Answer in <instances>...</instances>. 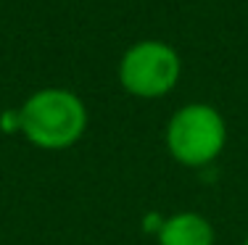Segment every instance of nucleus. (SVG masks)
I'll use <instances>...</instances> for the list:
<instances>
[{"label":"nucleus","instance_id":"nucleus-1","mask_svg":"<svg viewBox=\"0 0 248 245\" xmlns=\"http://www.w3.org/2000/svg\"><path fill=\"white\" fill-rule=\"evenodd\" d=\"M87 130V106L74 90L43 87L21 103L19 132L40 150L74 148Z\"/></svg>","mask_w":248,"mask_h":245},{"label":"nucleus","instance_id":"nucleus-2","mask_svg":"<svg viewBox=\"0 0 248 245\" xmlns=\"http://www.w3.org/2000/svg\"><path fill=\"white\" fill-rule=\"evenodd\" d=\"M164 143L169 156L182 166H209L227 145V121L209 103H185L169 119Z\"/></svg>","mask_w":248,"mask_h":245},{"label":"nucleus","instance_id":"nucleus-3","mask_svg":"<svg viewBox=\"0 0 248 245\" xmlns=\"http://www.w3.org/2000/svg\"><path fill=\"white\" fill-rule=\"evenodd\" d=\"M116 77L132 98L158 101L177 87L182 77V58L164 40H140L124 50Z\"/></svg>","mask_w":248,"mask_h":245},{"label":"nucleus","instance_id":"nucleus-4","mask_svg":"<svg viewBox=\"0 0 248 245\" xmlns=\"http://www.w3.org/2000/svg\"><path fill=\"white\" fill-rule=\"evenodd\" d=\"M214 224L198 211H177L161 219L156 230L158 245H214Z\"/></svg>","mask_w":248,"mask_h":245},{"label":"nucleus","instance_id":"nucleus-5","mask_svg":"<svg viewBox=\"0 0 248 245\" xmlns=\"http://www.w3.org/2000/svg\"><path fill=\"white\" fill-rule=\"evenodd\" d=\"M243 245H248V235H246V240H243Z\"/></svg>","mask_w":248,"mask_h":245}]
</instances>
